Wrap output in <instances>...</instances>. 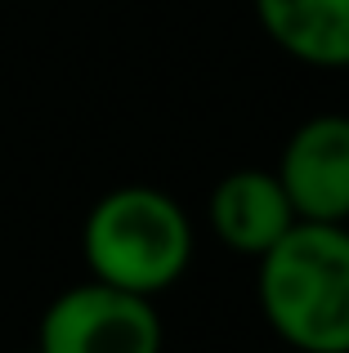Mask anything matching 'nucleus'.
I'll list each match as a JSON object with an SVG mask.
<instances>
[{
    "label": "nucleus",
    "mask_w": 349,
    "mask_h": 353,
    "mask_svg": "<svg viewBox=\"0 0 349 353\" xmlns=\"http://www.w3.org/2000/svg\"><path fill=\"white\" fill-rule=\"evenodd\" d=\"M32 353H41V349H32Z\"/></svg>",
    "instance_id": "nucleus-8"
},
{
    "label": "nucleus",
    "mask_w": 349,
    "mask_h": 353,
    "mask_svg": "<svg viewBox=\"0 0 349 353\" xmlns=\"http://www.w3.org/2000/svg\"><path fill=\"white\" fill-rule=\"evenodd\" d=\"M255 273L260 313L296 353H349V224L300 219Z\"/></svg>",
    "instance_id": "nucleus-1"
},
{
    "label": "nucleus",
    "mask_w": 349,
    "mask_h": 353,
    "mask_svg": "<svg viewBox=\"0 0 349 353\" xmlns=\"http://www.w3.org/2000/svg\"><path fill=\"white\" fill-rule=\"evenodd\" d=\"M278 179L309 224H349V117H305L282 143Z\"/></svg>",
    "instance_id": "nucleus-4"
},
{
    "label": "nucleus",
    "mask_w": 349,
    "mask_h": 353,
    "mask_svg": "<svg viewBox=\"0 0 349 353\" xmlns=\"http://www.w3.org/2000/svg\"><path fill=\"white\" fill-rule=\"evenodd\" d=\"M206 219H210V233H215L219 246L233 250V255H246V259H260L273 241H282L300 224L278 170H260V165L228 170L210 188Z\"/></svg>",
    "instance_id": "nucleus-5"
},
{
    "label": "nucleus",
    "mask_w": 349,
    "mask_h": 353,
    "mask_svg": "<svg viewBox=\"0 0 349 353\" xmlns=\"http://www.w3.org/2000/svg\"><path fill=\"white\" fill-rule=\"evenodd\" d=\"M260 32L287 59L323 72L349 68V0H251Z\"/></svg>",
    "instance_id": "nucleus-6"
},
{
    "label": "nucleus",
    "mask_w": 349,
    "mask_h": 353,
    "mask_svg": "<svg viewBox=\"0 0 349 353\" xmlns=\"http://www.w3.org/2000/svg\"><path fill=\"white\" fill-rule=\"evenodd\" d=\"M81 255L90 277L157 300L192 264V219L170 192L121 183L90 206Z\"/></svg>",
    "instance_id": "nucleus-2"
},
{
    "label": "nucleus",
    "mask_w": 349,
    "mask_h": 353,
    "mask_svg": "<svg viewBox=\"0 0 349 353\" xmlns=\"http://www.w3.org/2000/svg\"><path fill=\"white\" fill-rule=\"evenodd\" d=\"M273 353H296V349H273Z\"/></svg>",
    "instance_id": "nucleus-7"
},
{
    "label": "nucleus",
    "mask_w": 349,
    "mask_h": 353,
    "mask_svg": "<svg viewBox=\"0 0 349 353\" xmlns=\"http://www.w3.org/2000/svg\"><path fill=\"white\" fill-rule=\"evenodd\" d=\"M166 327L148 295L108 286L99 277L68 286L41 313V353H161Z\"/></svg>",
    "instance_id": "nucleus-3"
}]
</instances>
